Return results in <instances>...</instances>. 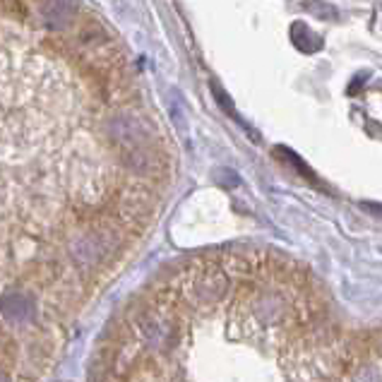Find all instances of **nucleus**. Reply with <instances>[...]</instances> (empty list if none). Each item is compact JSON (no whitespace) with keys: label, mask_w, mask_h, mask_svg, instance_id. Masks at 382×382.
Instances as JSON below:
<instances>
[{"label":"nucleus","mask_w":382,"mask_h":382,"mask_svg":"<svg viewBox=\"0 0 382 382\" xmlns=\"http://www.w3.org/2000/svg\"><path fill=\"white\" fill-rule=\"evenodd\" d=\"M344 354L332 344V337L324 342L306 339L296 347L294 378L296 382H332L337 370L342 368Z\"/></svg>","instance_id":"nucleus-1"},{"label":"nucleus","mask_w":382,"mask_h":382,"mask_svg":"<svg viewBox=\"0 0 382 382\" xmlns=\"http://www.w3.org/2000/svg\"><path fill=\"white\" fill-rule=\"evenodd\" d=\"M181 286V296L185 298L190 306L195 308H209L217 306L229 291V274L224 269H212V267H202V269L185 272L178 281Z\"/></svg>","instance_id":"nucleus-2"},{"label":"nucleus","mask_w":382,"mask_h":382,"mask_svg":"<svg viewBox=\"0 0 382 382\" xmlns=\"http://www.w3.org/2000/svg\"><path fill=\"white\" fill-rule=\"evenodd\" d=\"M135 332L140 334L147 347L159 349V351H169L176 342V322L169 315L164 306H147L142 310L135 313L133 317Z\"/></svg>","instance_id":"nucleus-3"},{"label":"nucleus","mask_w":382,"mask_h":382,"mask_svg":"<svg viewBox=\"0 0 382 382\" xmlns=\"http://www.w3.org/2000/svg\"><path fill=\"white\" fill-rule=\"evenodd\" d=\"M111 130V138L123 147L125 151H133V149H142V144L147 142L149 133L144 128V123L135 116H116L108 125Z\"/></svg>","instance_id":"nucleus-4"},{"label":"nucleus","mask_w":382,"mask_h":382,"mask_svg":"<svg viewBox=\"0 0 382 382\" xmlns=\"http://www.w3.org/2000/svg\"><path fill=\"white\" fill-rule=\"evenodd\" d=\"M291 41H294V44L303 51V53H313V51H317L322 46L320 36L313 34V31L308 29L306 24H301V22H296L294 27H291Z\"/></svg>","instance_id":"nucleus-5"},{"label":"nucleus","mask_w":382,"mask_h":382,"mask_svg":"<svg viewBox=\"0 0 382 382\" xmlns=\"http://www.w3.org/2000/svg\"><path fill=\"white\" fill-rule=\"evenodd\" d=\"M255 313L258 315L267 317V320H276L279 315H284V306H281L279 296H263L255 306Z\"/></svg>","instance_id":"nucleus-6"},{"label":"nucleus","mask_w":382,"mask_h":382,"mask_svg":"<svg viewBox=\"0 0 382 382\" xmlns=\"http://www.w3.org/2000/svg\"><path fill=\"white\" fill-rule=\"evenodd\" d=\"M354 382H382V373L373 365H365L354 375Z\"/></svg>","instance_id":"nucleus-7"}]
</instances>
